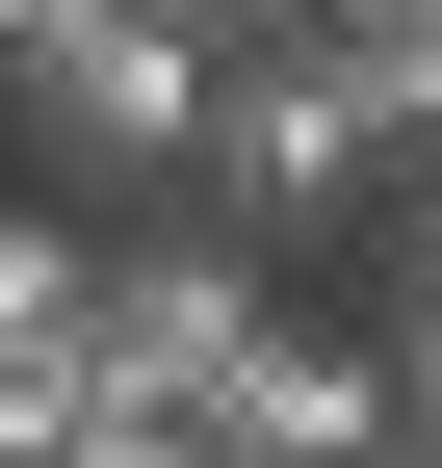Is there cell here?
Wrapping results in <instances>:
<instances>
[{
    "label": "cell",
    "instance_id": "6da1fadb",
    "mask_svg": "<svg viewBox=\"0 0 442 468\" xmlns=\"http://www.w3.org/2000/svg\"><path fill=\"white\" fill-rule=\"evenodd\" d=\"M208 79H235L208 27L79 0V27H26V52H0V131H26L52 183H208Z\"/></svg>",
    "mask_w": 442,
    "mask_h": 468
},
{
    "label": "cell",
    "instance_id": "52a82bcc",
    "mask_svg": "<svg viewBox=\"0 0 442 468\" xmlns=\"http://www.w3.org/2000/svg\"><path fill=\"white\" fill-rule=\"evenodd\" d=\"M391 468H442V442H391Z\"/></svg>",
    "mask_w": 442,
    "mask_h": 468
},
{
    "label": "cell",
    "instance_id": "8992f818",
    "mask_svg": "<svg viewBox=\"0 0 442 468\" xmlns=\"http://www.w3.org/2000/svg\"><path fill=\"white\" fill-rule=\"evenodd\" d=\"M0 468H183V442H131V417H104V442H0Z\"/></svg>",
    "mask_w": 442,
    "mask_h": 468
},
{
    "label": "cell",
    "instance_id": "3957f363",
    "mask_svg": "<svg viewBox=\"0 0 442 468\" xmlns=\"http://www.w3.org/2000/svg\"><path fill=\"white\" fill-rule=\"evenodd\" d=\"M364 183H391V131H364V79H339L312 27L208 79V208H235V234H339Z\"/></svg>",
    "mask_w": 442,
    "mask_h": 468
},
{
    "label": "cell",
    "instance_id": "277c9868",
    "mask_svg": "<svg viewBox=\"0 0 442 468\" xmlns=\"http://www.w3.org/2000/svg\"><path fill=\"white\" fill-rule=\"evenodd\" d=\"M391 442H416V390L364 365V338H312V313L260 338V365H235V417H208V468H391Z\"/></svg>",
    "mask_w": 442,
    "mask_h": 468
},
{
    "label": "cell",
    "instance_id": "ba28073f",
    "mask_svg": "<svg viewBox=\"0 0 442 468\" xmlns=\"http://www.w3.org/2000/svg\"><path fill=\"white\" fill-rule=\"evenodd\" d=\"M416 27H442V0H416Z\"/></svg>",
    "mask_w": 442,
    "mask_h": 468
},
{
    "label": "cell",
    "instance_id": "7a4b0ae2",
    "mask_svg": "<svg viewBox=\"0 0 442 468\" xmlns=\"http://www.w3.org/2000/svg\"><path fill=\"white\" fill-rule=\"evenodd\" d=\"M260 338H287L260 234H131V261H104V313H79V390H104L131 442H183V468H208V417H235Z\"/></svg>",
    "mask_w": 442,
    "mask_h": 468
},
{
    "label": "cell",
    "instance_id": "5b68a950",
    "mask_svg": "<svg viewBox=\"0 0 442 468\" xmlns=\"http://www.w3.org/2000/svg\"><path fill=\"white\" fill-rule=\"evenodd\" d=\"M156 27H208V52H287V27H312V0H156Z\"/></svg>",
    "mask_w": 442,
    "mask_h": 468
}]
</instances>
